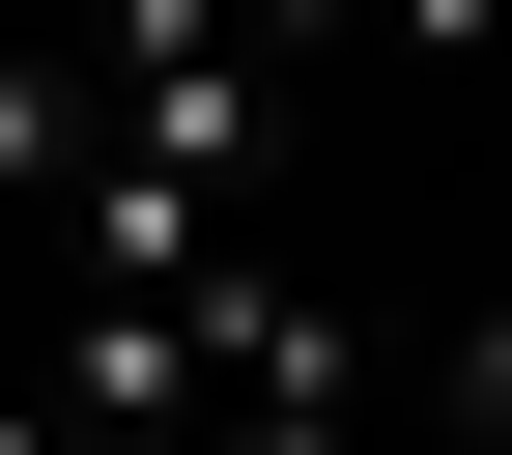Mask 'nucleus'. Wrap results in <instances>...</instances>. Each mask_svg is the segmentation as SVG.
<instances>
[{
    "label": "nucleus",
    "instance_id": "obj_1",
    "mask_svg": "<svg viewBox=\"0 0 512 455\" xmlns=\"http://www.w3.org/2000/svg\"><path fill=\"white\" fill-rule=\"evenodd\" d=\"M86 143L171 171L200 228H256V171H285V57H256L228 0H114V29H86Z\"/></svg>",
    "mask_w": 512,
    "mask_h": 455
},
{
    "label": "nucleus",
    "instance_id": "obj_2",
    "mask_svg": "<svg viewBox=\"0 0 512 455\" xmlns=\"http://www.w3.org/2000/svg\"><path fill=\"white\" fill-rule=\"evenodd\" d=\"M0 200H86V57L0 29Z\"/></svg>",
    "mask_w": 512,
    "mask_h": 455
},
{
    "label": "nucleus",
    "instance_id": "obj_3",
    "mask_svg": "<svg viewBox=\"0 0 512 455\" xmlns=\"http://www.w3.org/2000/svg\"><path fill=\"white\" fill-rule=\"evenodd\" d=\"M228 29H256V57H285V29H342V57H456L484 0H228Z\"/></svg>",
    "mask_w": 512,
    "mask_h": 455
},
{
    "label": "nucleus",
    "instance_id": "obj_4",
    "mask_svg": "<svg viewBox=\"0 0 512 455\" xmlns=\"http://www.w3.org/2000/svg\"><path fill=\"white\" fill-rule=\"evenodd\" d=\"M427 399H456V427H512V285L456 313V370H427Z\"/></svg>",
    "mask_w": 512,
    "mask_h": 455
},
{
    "label": "nucleus",
    "instance_id": "obj_5",
    "mask_svg": "<svg viewBox=\"0 0 512 455\" xmlns=\"http://www.w3.org/2000/svg\"><path fill=\"white\" fill-rule=\"evenodd\" d=\"M0 455H57V399H29V370H0Z\"/></svg>",
    "mask_w": 512,
    "mask_h": 455
}]
</instances>
